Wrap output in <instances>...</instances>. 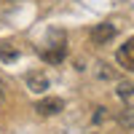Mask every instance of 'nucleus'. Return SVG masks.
Instances as JSON below:
<instances>
[{
  "label": "nucleus",
  "instance_id": "0eeeda50",
  "mask_svg": "<svg viewBox=\"0 0 134 134\" xmlns=\"http://www.w3.org/2000/svg\"><path fill=\"white\" fill-rule=\"evenodd\" d=\"M16 57H19V48L14 43H3V46H0V59L3 62H14Z\"/></svg>",
  "mask_w": 134,
  "mask_h": 134
},
{
  "label": "nucleus",
  "instance_id": "1a4fd4ad",
  "mask_svg": "<svg viewBox=\"0 0 134 134\" xmlns=\"http://www.w3.org/2000/svg\"><path fill=\"white\" fill-rule=\"evenodd\" d=\"M118 94L124 97V99H126V97H134V83H121V86H118Z\"/></svg>",
  "mask_w": 134,
  "mask_h": 134
},
{
  "label": "nucleus",
  "instance_id": "423d86ee",
  "mask_svg": "<svg viewBox=\"0 0 134 134\" xmlns=\"http://www.w3.org/2000/svg\"><path fill=\"white\" fill-rule=\"evenodd\" d=\"M118 121H121V126H124L126 131H134V107H126V110H121Z\"/></svg>",
  "mask_w": 134,
  "mask_h": 134
},
{
  "label": "nucleus",
  "instance_id": "20e7f679",
  "mask_svg": "<svg viewBox=\"0 0 134 134\" xmlns=\"http://www.w3.org/2000/svg\"><path fill=\"white\" fill-rule=\"evenodd\" d=\"M113 38H115V24H110V21H102V24L91 27V40L94 43H107Z\"/></svg>",
  "mask_w": 134,
  "mask_h": 134
},
{
  "label": "nucleus",
  "instance_id": "f257e3e1",
  "mask_svg": "<svg viewBox=\"0 0 134 134\" xmlns=\"http://www.w3.org/2000/svg\"><path fill=\"white\" fill-rule=\"evenodd\" d=\"M64 54H67V46H64V35H59V32H54V43L40 48V57L46 62H51V64H59L64 59Z\"/></svg>",
  "mask_w": 134,
  "mask_h": 134
},
{
  "label": "nucleus",
  "instance_id": "6e6552de",
  "mask_svg": "<svg viewBox=\"0 0 134 134\" xmlns=\"http://www.w3.org/2000/svg\"><path fill=\"white\" fill-rule=\"evenodd\" d=\"M110 118V110L107 107H97V113H94V124H102V121Z\"/></svg>",
  "mask_w": 134,
  "mask_h": 134
},
{
  "label": "nucleus",
  "instance_id": "9b49d317",
  "mask_svg": "<svg viewBox=\"0 0 134 134\" xmlns=\"http://www.w3.org/2000/svg\"><path fill=\"white\" fill-rule=\"evenodd\" d=\"M94 134H97V131H94Z\"/></svg>",
  "mask_w": 134,
  "mask_h": 134
},
{
  "label": "nucleus",
  "instance_id": "7ed1b4c3",
  "mask_svg": "<svg viewBox=\"0 0 134 134\" xmlns=\"http://www.w3.org/2000/svg\"><path fill=\"white\" fill-rule=\"evenodd\" d=\"M115 59H118V64H121V67H126V70H131V72H134V38H129L124 46L115 51Z\"/></svg>",
  "mask_w": 134,
  "mask_h": 134
},
{
  "label": "nucleus",
  "instance_id": "39448f33",
  "mask_svg": "<svg viewBox=\"0 0 134 134\" xmlns=\"http://www.w3.org/2000/svg\"><path fill=\"white\" fill-rule=\"evenodd\" d=\"M27 88L30 91H35V94H43L48 88V78H46V72H40V70H32V72H27Z\"/></svg>",
  "mask_w": 134,
  "mask_h": 134
},
{
  "label": "nucleus",
  "instance_id": "f03ea898",
  "mask_svg": "<svg viewBox=\"0 0 134 134\" xmlns=\"http://www.w3.org/2000/svg\"><path fill=\"white\" fill-rule=\"evenodd\" d=\"M62 110H64V102H62L59 97H46V99H40V102L35 105V113L43 115V118L57 115V113H62Z\"/></svg>",
  "mask_w": 134,
  "mask_h": 134
},
{
  "label": "nucleus",
  "instance_id": "9d476101",
  "mask_svg": "<svg viewBox=\"0 0 134 134\" xmlns=\"http://www.w3.org/2000/svg\"><path fill=\"white\" fill-rule=\"evenodd\" d=\"M3 99H5V86H3V81H0V105H3Z\"/></svg>",
  "mask_w": 134,
  "mask_h": 134
}]
</instances>
